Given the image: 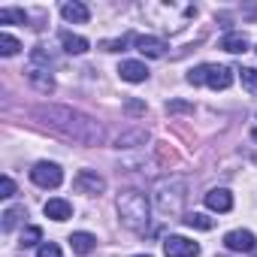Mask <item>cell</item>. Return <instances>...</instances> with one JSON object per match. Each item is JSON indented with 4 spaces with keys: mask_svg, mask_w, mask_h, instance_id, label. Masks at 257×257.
<instances>
[{
    "mask_svg": "<svg viewBox=\"0 0 257 257\" xmlns=\"http://www.w3.org/2000/svg\"><path fill=\"white\" fill-rule=\"evenodd\" d=\"M34 115L43 118L52 131H58L61 137H67L73 143H82V146H100L103 143V127L94 118H88L82 112H73L67 106H49V109L43 106Z\"/></svg>",
    "mask_w": 257,
    "mask_h": 257,
    "instance_id": "1",
    "label": "cell"
},
{
    "mask_svg": "<svg viewBox=\"0 0 257 257\" xmlns=\"http://www.w3.org/2000/svg\"><path fill=\"white\" fill-rule=\"evenodd\" d=\"M185 179H179V176H164V179H158L155 182V206H158V212L161 215H179L182 212V206H185Z\"/></svg>",
    "mask_w": 257,
    "mask_h": 257,
    "instance_id": "2",
    "label": "cell"
},
{
    "mask_svg": "<svg viewBox=\"0 0 257 257\" xmlns=\"http://www.w3.org/2000/svg\"><path fill=\"white\" fill-rule=\"evenodd\" d=\"M118 215H121V224L124 227L143 233L149 227V200H146V194H140V191H124L118 197Z\"/></svg>",
    "mask_w": 257,
    "mask_h": 257,
    "instance_id": "3",
    "label": "cell"
},
{
    "mask_svg": "<svg viewBox=\"0 0 257 257\" xmlns=\"http://www.w3.org/2000/svg\"><path fill=\"white\" fill-rule=\"evenodd\" d=\"M188 82L191 85H209L215 91H224L233 82V70L224 67V64H203V67H194L188 73Z\"/></svg>",
    "mask_w": 257,
    "mask_h": 257,
    "instance_id": "4",
    "label": "cell"
},
{
    "mask_svg": "<svg viewBox=\"0 0 257 257\" xmlns=\"http://www.w3.org/2000/svg\"><path fill=\"white\" fill-rule=\"evenodd\" d=\"M31 179L40 185V188H58L64 182V173L58 164H49V161H40L34 170H31Z\"/></svg>",
    "mask_w": 257,
    "mask_h": 257,
    "instance_id": "5",
    "label": "cell"
},
{
    "mask_svg": "<svg viewBox=\"0 0 257 257\" xmlns=\"http://www.w3.org/2000/svg\"><path fill=\"white\" fill-rule=\"evenodd\" d=\"M103 188H106L103 176H97V173H91V170H79L76 179H73V191H76V194L94 197V194H103Z\"/></svg>",
    "mask_w": 257,
    "mask_h": 257,
    "instance_id": "6",
    "label": "cell"
},
{
    "mask_svg": "<svg viewBox=\"0 0 257 257\" xmlns=\"http://www.w3.org/2000/svg\"><path fill=\"white\" fill-rule=\"evenodd\" d=\"M164 254L167 257H197L200 245L185 236H170V239H164Z\"/></svg>",
    "mask_w": 257,
    "mask_h": 257,
    "instance_id": "7",
    "label": "cell"
},
{
    "mask_svg": "<svg viewBox=\"0 0 257 257\" xmlns=\"http://www.w3.org/2000/svg\"><path fill=\"white\" fill-rule=\"evenodd\" d=\"M257 239H254V233H248V230H230L227 236H224V245L230 248V251H254L257 245H254Z\"/></svg>",
    "mask_w": 257,
    "mask_h": 257,
    "instance_id": "8",
    "label": "cell"
},
{
    "mask_svg": "<svg viewBox=\"0 0 257 257\" xmlns=\"http://www.w3.org/2000/svg\"><path fill=\"white\" fill-rule=\"evenodd\" d=\"M28 79H31V85H34L37 91H43V94H52V91H55V79H52L49 67H34V64H31Z\"/></svg>",
    "mask_w": 257,
    "mask_h": 257,
    "instance_id": "9",
    "label": "cell"
},
{
    "mask_svg": "<svg viewBox=\"0 0 257 257\" xmlns=\"http://www.w3.org/2000/svg\"><path fill=\"white\" fill-rule=\"evenodd\" d=\"M134 43H137V49H140L146 58H164V55H167V43L158 40V37H137Z\"/></svg>",
    "mask_w": 257,
    "mask_h": 257,
    "instance_id": "10",
    "label": "cell"
},
{
    "mask_svg": "<svg viewBox=\"0 0 257 257\" xmlns=\"http://www.w3.org/2000/svg\"><path fill=\"white\" fill-rule=\"evenodd\" d=\"M206 206H209L212 212H230V209H233V197H230V191H224V188H212V191L206 194Z\"/></svg>",
    "mask_w": 257,
    "mask_h": 257,
    "instance_id": "11",
    "label": "cell"
},
{
    "mask_svg": "<svg viewBox=\"0 0 257 257\" xmlns=\"http://www.w3.org/2000/svg\"><path fill=\"white\" fill-rule=\"evenodd\" d=\"M118 73H121L124 82H146V79H149V70H146V64H140V61H124V64L118 67Z\"/></svg>",
    "mask_w": 257,
    "mask_h": 257,
    "instance_id": "12",
    "label": "cell"
},
{
    "mask_svg": "<svg viewBox=\"0 0 257 257\" xmlns=\"http://www.w3.org/2000/svg\"><path fill=\"white\" fill-rule=\"evenodd\" d=\"M58 37H61V46H64V52H70V55H85V52H88V40H85V37H79V34H70V31H61Z\"/></svg>",
    "mask_w": 257,
    "mask_h": 257,
    "instance_id": "13",
    "label": "cell"
},
{
    "mask_svg": "<svg viewBox=\"0 0 257 257\" xmlns=\"http://www.w3.org/2000/svg\"><path fill=\"white\" fill-rule=\"evenodd\" d=\"M43 212H46V218H52V221H67V218H73V206H70L67 200H49V203L43 206Z\"/></svg>",
    "mask_w": 257,
    "mask_h": 257,
    "instance_id": "14",
    "label": "cell"
},
{
    "mask_svg": "<svg viewBox=\"0 0 257 257\" xmlns=\"http://www.w3.org/2000/svg\"><path fill=\"white\" fill-rule=\"evenodd\" d=\"M61 16H64L67 22H73V25H85V22L91 19L88 7H85V4H76V0H73V4H64V7H61Z\"/></svg>",
    "mask_w": 257,
    "mask_h": 257,
    "instance_id": "15",
    "label": "cell"
},
{
    "mask_svg": "<svg viewBox=\"0 0 257 257\" xmlns=\"http://www.w3.org/2000/svg\"><path fill=\"white\" fill-rule=\"evenodd\" d=\"M94 245H97V239H94L91 233H73V236H70V248H73L76 254H91Z\"/></svg>",
    "mask_w": 257,
    "mask_h": 257,
    "instance_id": "16",
    "label": "cell"
},
{
    "mask_svg": "<svg viewBox=\"0 0 257 257\" xmlns=\"http://www.w3.org/2000/svg\"><path fill=\"white\" fill-rule=\"evenodd\" d=\"M221 49L230 52V55H239V52L248 49V40H245V34H227V37L221 40Z\"/></svg>",
    "mask_w": 257,
    "mask_h": 257,
    "instance_id": "17",
    "label": "cell"
},
{
    "mask_svg": "<svg viewBox=\"0 0 257 257\" xmlns=\"http://www.w3.org/2000/svg\"><path fill=\"white\" fill-rule=\"evenodd\" d=\"M155 152H158V161H161V167H176V164H179V155H176V149H170L167 143H158V146H155Z\"/></svg>",
    "mask_w": 257,
    "mask_h": 257,
    "instance_id": "18",
    "label": "cell"
},
{
    "mask_svg": "<svg viewBox=\"0 0 257 257\" xmlns=\"http://www.w3.org/2000/svg\"><path fill=\"white\" fill-rule=\"evenodd\" d=\"M182 221H185L188 227H197V230H212V227H215V221L206 218V215H200V212H188Z\"/></svg>",
    "mask_w": 257,
    "mask_h": 257,
    "instance_id": "19",
    "label": "cell"
},
{
    "mask_svg": "<svg viewBox=\"0 0 257 257\" xmlns=\"http://www.w3.org/2000/svg\"><path fill=\"white\" fill-rule=\"evenodd\" d=\"M22 218H28V215H25V206H13V209H7V212H4V230L10 233Z\"/></svg>",
    "mask_w": 257,
    "mask_h": 257,
    "instance_id": "20",
    "label": "cell"
},
{
    "mask_svg": "<svg viewBox=\"0 0 257 257\" xmlns=\"http://www.w3.org/2000/svg\"><path fill=\"white\" fill-rule=\"evenodd\" d=\"M19 49H22V43H19L16 37H10V34H0V55H4V58H13Z\"/></svg>",
    "mask_w": 257,
    "mask_h": 257,
    "instance_id": "21",
    "label": "cell"
},
{
    "mask_svg": "<svg viewBox=\"0 0 257 257\" xmlns=\"http://www.w3.org/2000/svg\"><path fill=\"white\" fill-rule=\"evenodd\" d=\"M10 22H19V25H28V13L25 10H0V25H10Z\"/></svg>",
    "mask_w": 257,
    "mask_h": 257,
    "instance_id": "22",
    "label": "cell"
},
{
    "mask_svg": "<svg viewBox=\"0 0 257 257\" xmlns=\"http://www.w3.org/2000/svg\"><path fill=\"white\" fill-rule=\"evenodd\" d=\"M131 40H137V37L127 34V37H121V40H106V43H100V49H103V52H124Z\"/></svg>",
    "mask_w": 257,
    "mask_h": 257,
    "instance_id": "23",
    "label": "cell"
},
{
    "mask_svg": "<svg viewBox=\"0 0 257 257\" xmlns=\"http://www.w3.org/2000/svg\"><path fill=\"white\" fill-rule=\"evenodd\" d=\"M167 112L170 115H191L194 112V103H188V100H170L167 103Z\"/></svg>",
    "mask_w": 257,
    "mask_h": 257,
    "instance_id": "24",
    "label": "cell"
},
{
    "mask_svg": "<svg viewBox=\"0 0 257 257\" xmlns=\"http://www.w3.org/2000/svg\"><path fill=\"white\" fill-rule=\"evenodd\" d=\"M239 79H242V85L257 97V70H251V67H245V70H239Z\"/></svg>",
    "mask_w": 257,
    "mask_h": 257,
    "instance_id": "25",
    "label": "cell"
},
{
    "mask_svg": "<svg viewBox=\"0 0 257 257\" xmlns=\"http://www.w3.org/2000/svg\"><path fill=\"white\" fill-rule=\"evenodd\" d=\"M149 140V134L146 131H137V134H124V137H118V149H131L134 143H146Z\"/></svg>",
    "mask_w": 257,
    "mask_h": 257,
    "instance_id": "26",
    "label": "cell"
},
{
    "mask_svg": "<svg viewBox=\"0 0 257 257\" xmlns=\"http://www.w3.org/2000/svg\"><path fill=\"white\" fill-rule=\"evenodd\" d=\"M43 239V230L40 227H28L25 233H22V248H31V245H37Z\"/></svg>",
    "mask_w": 257,
    "mask_h": 257,
    "instance_id": "27",
    "label": "cell"
},
{
    "mask_svg": "<svg viewBox=\"0 0 257 257\" xmlns=\"http://www.w3.org/2000/svg\"><path fill=\"white\" fill-rule=\"evenodd\" d=\"M37 257H61V248H58L55 242H43V245L37 248Z\"/></svg>",
    "mask_w": 257,
    "mask_h": 257,
    "instance_id": "28",
    "label": "cell"
},
{
    "mask_svg": "<svg viewBox=\"0 0 257 257\" xmlns=\"http://www.w3.org/2000/svg\"><path fill=\"white\" fill-rule=\"evenodd\" d=\"M124 109L131 112V115H146V103H143V100H127Z\"/></svg>",
    "mask_w": 257,
    "mask_h": 257,
    "instance_id": "29",
    "label": "cell"
},
{
    "mask_svg": "<svg viewBox=\"0 0 257 257\" xmlns=\"http://www.w3.org/2000/svg\"><path fill=\"white\" fill-rule=\"evenodd\" d=\"M16 194V182L10 176H4V182H0V197H13Z\"/></svg>",
    "mask_w": 257,
    "mask_h": 257,
    "instance_id": "30",
    "label": "cell"
},
{
    "mask_svg": "<svg viewBox=\"0 0 257 257\" xmlns=\"http://www.w3.org/2000/svg\"><path fill=\"white\" fill-rule=\"evenodd\" d=\"M251 137L257 140V118H254V124H251Z\"/></svg>",
    "mask_w": 257,
    "mask_h": 257,
    "instance_id": "31",
    "label": "cell"
},
{
    "mask_svg": "<svg viewBox=\"0 0 257 257\" xmlns=\"http://www.w3.org/2000/svg\"><path fill=\"white\" fill-rule=\"evenodd\" d=\"M137 257H149V254H137Z\"/></svg>",
    "mask_w": 257,
    "mask_h": 257,
    "instance_id": "32",
    "label": "cell"
}]
</instances>
